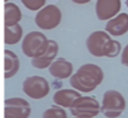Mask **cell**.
I'll return each mask as SVG.
<instances>
[{"instance_id":"16","label":"cell","mask_w":128,"mask_h":118,"mask_svg":"<svg viewBox=\"0 0 128 118\" xmlns=\"http://www.w3.org/2000/svg\"><path fill=\"white\" fill-rule=\"evenodd\" d=\"M23 28L21 24H16L12 27H5V43L16 45L22 40Z\"/></svg>"},{"instance_id":"4","label":"cell","mask_w":128,"mask_h":118,"mask_svg":"<svg viewBox=\"0 0 128 118\" xmlns=\"http://www.w3.org/2000/svg\"><path fill=\"white\" fill-rule=\"evenodd\" d=\"M126 109V100L120 92L106 90L102 100V113L106 118L120 117Z\"/></svg>"},{"instance_id":"19","label":"cell","mask_w":128,"mask_h":118,"mask_svg":"<svg viewBox=\"0 0 128 118\" xmlns=\"http://www.w3.org/2000/svg\"><path fill=\"white\" fill-rule=\"evenodd\" d=\"M121 63H122V65H124V66H127V68H128V43L126 45V47L122 49Z\"/></svg>"},{"instance_id":"1","label":"cell","mask_w":128,"mask_h":118,"mask_svg":"<svg viewBox=\"0 0 128 118\" xmlns=\"http://www.w3.org/2000/svg\"><path fill=\"white\" fill-rule=\"evenodd\" d=\"M87 51L97 58H115L122 53L121 43L111 39V35L105 30H96L90 34L86 40Z\"/></svg>"},{"instance_id":"15","label":"cell","mask_w":128,"mask_h":118,"mask_svg":"<svg viewBox=\"0 0 128 118\" xmlns=\"http://www.w3.org/2000/svg\"><path fill=\"white\" fill-rule=\"evenodd\" d=\"M5 78H11L14 77L18 70H20V59L17 54L10 51V49H5Z\"/></svg>"},{"instance_id":"7","label":"cell","mask_w":128,"mask_h":118,"mask_svg":"<svg viewBox=\"0 0 128 118\" xmlns=\"http://www.w3.org/2000/svg\"><path fill=\"white\" fill-rule=\"evenodd\" d=\"M22 89L32 99H44L50 93V83L42 76H29L23 81Z\"/></svg>"},{"instance_id":"13","label":"cell","mask_w":128,"mask_h":118,"mask_svg":"<svg viewBox=\"0 0 128 118\" xmlns=\"http://www.w3.org/2000/svg\"><path fill=\"white\" fill-rule=\"evenodd\" d=\"M81 92H78L76 89H59L54 93L53 95V103L60 107H69L70 109L72 104L78 100V98H81Z\"/></svg>"},{"instance_id":"2","label":"cell","mask_w":128,"mask_h":118,"mask_svg":"<svg viewBox=\"0 0 128 118\" xmlns=\"http://www.w3.org/2000/svg\"><path fill=\"white\" fill-rule=\"evenodd\" d=\"M104 80L103 69L97 64L87 63L81 65L78 71L70 77V86L81 93L94 90Z\"/></svg>"},{"instance_id":"11","label":"cell","mask_w":128,"mask_h":118,"mask_svg":"<svg viewBox=\"0 0 128 118\" xmlns=\"http://www.w3.org/2000/svg\"><path fill=\"white\" fill-rule=\"evenodd\" d=\"M105 31L111 36H122L128 33V13L121 12L105 24Z\"/></svg>"},{"instance_id":"12","label":"cell","mask_w":128,"mask_h":118,"mask_svg":"<svg viewBox=\"0 0 128 118\" xmlns=\"http://www.w3.org/2000/svg\"><path fill=\"white\" fill-rule=\"evenodd\" d=\"M48 72L51 76L58 80H65V78H70L74 74V66L69 60H66L65 58L60 57L56 59L54 62L51 64L48 68Z\"/></svg>"},{"instance_id":"14","label":"cell","mask_w":128,"mask_h":118,"mask_svg":"<svg viewBox=\"0 0 128 118\" xmlns=\"http://www.w3.org/2000/svg\"><path fill=\"white\" fill-rule=\"evenodd\" d=\"M4 16H5V27H12L20 24L22 21V11L14 2H5L4 6Z\"/></svg>"},{"instance_id":"5","label":"cell","mask_w":128,"mask_h":118,"mask_svg":"<svg viewBox=\"0 0 128 118\" xmlns=\"http://www.w3.org/2000/svg\"><path fill=\"white\" fill-rule=\"evenodd\" d=\"M62 22V11L56 5H46L38 11L35 16V24L41 30L56 29Z\"/></svg>"},{"instance_id":"20","label":"cell","mask_w":128,"mask_h":118,"mask_svg":"<svg viewBox=\"0 0 128 118\" xmlns=\"http://www.w3.org/2000/svg\"><path fill=\"white\" fill-rule=\"evenodd\" d=\"M72 2H75V4H78V5H84V4H87V2H90L91 0H71Z\"/></svg>"},{"instance_id":"23","label":"cell","mask_w":128,"mask_h":118,"mask_svg":"<svg viewBox=\"0 0 128 118\" xmlns=\"http://www.w3.org/2000/svg\"><path fill=\"white\" fill-rule=\"evenodd\" d=\"M5 1H6V2H8V0H5Z\"/></svg>"},{"instance_id":"8","label":"cell","mask_w":128,"mask_h":118,"mask_svg":"<svg viewBox=\"0 0 128 118\" xmlns=\"http://www.w3.org/2000/svg\"><path fill=\"white\" fill-rule=\"evenodd\" d=\"M30 104L22 98H8L5 100V118H29Z\"/></svg>"},{"instance_id":"9","label":"cell","mask_w":128,"mask_h":118,"mask_svg":"<svg viewBox=\"0 0 128 118\" xmlns=\"http://www.w3.org/2000/svg\"><path fill=\"white\" fill-rule=\"evenodd\" d=\"M121 11V0H97L96 14L99 21H110Z\"/></svg>"},{"instance_id":"3","label":"cell","mask_w":128,"mask_h":118,"mask_svg":"<svg viewBox=\"0 0 128 118\" xmlns=\"http://www.w3.org/2000/svg\"><path fill=\"white\" fill-rule=\"evenodd\" d=\"M50 45V40L41 31H30L22 40V51L28 58H38L42 56Z\"/></svg>"},{"instance_id":"21","label":"cell","mask_w":128,"mask_h":118,"mask_svg":"<svg viewBox=\"0 0 128 118\" xmlns=\"http://www.w3.org/2000/svg\"><path fill=\"white\" fill-rule=\"evenodd\" d=\"M126 6L128 7V0H126Z\"/></svg>"},{"instance_id":"6","label":"cell","mask_w":128,"mask_h":118,"mask_svg":"<svg viewBox=\"0 0 128 118\" xmlns=\"http://www.w3.org/2000/svg\"><path fill=\"white\" fill-rule=\"evenodd\" d=\"M70 112L74 117L93 118L102 112V105L94 97H81L72 104Z\"/></svg>"},{"instance_id":"18","label":"cell","mask_w":128,"mask_h":118,"mask_svg":"<svg viewBox=\"0 0 128 118\" xmlns=\"http://www.w3.org/2000/svg\"><path fill=\"white\" fill-rule=\"evenodd\" d=\"M26 8L30 11H40L46 6V0H21Z\"/></svg>"},{"instance_id":"17","label":"cell","mask_w":128,"mask_h":118,"mask_svg":"<svg viewBox=\"0 0 128 118\" xmlns=\"http://www.w3.org/2000/svg\"><path fill=\"white\" fill-rule=\"evenodd\" d=\"M42 118H68L66 117V112L64 110V107H60L58 105L51 106L50 109H47L44 112Z\"/></svg>"},{"instance_id":"10","label":"cell","mask_w":128,"mask_h":118,"mask_svg":"<svg viewBox=\"0 0 128 118\" xmlns=\"http://www.w3.org/2000/svg\"><path fill=\"white\" fill-rule=\"evenodd\" d=\"M58 49H59V46H58L57 42L54 40H50V45H48V47L46 49V52L44 53L42 56L32 59V65L35 69L39 70L50 68L51 64L56 60V57L58 54Z\"/></svg>"},{"instance_id":"22","label":"cell","mask_w":128,"mask_h":118,"mask_svg":"<svg viewBox=\"0 0 128 118\" xmlns=\"http://www.w3.org/2000/svg\"><path fill=\"white\" fill-rule=\"evenodd\" d=\"M74 118H81V117H74Z\"/></svg>"}]
</instances>
